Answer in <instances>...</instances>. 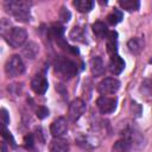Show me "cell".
Segmentation results:
<instances>
[{
	"label": "cell",
	"instance_id": "obj_24",
	"mask_svg": "<svg viewBox=\"0 0 152 152\" xmlns=\"http://www.w3.org/2000/svg\"><path fill=\"white\" fill-rule=\"evenodd\" d=\"M2 137H4V139H7L12 146H15V141H14L12 134L10 133V131H7L6 126H4V128H2Z\"/></svg>",
	"mask_w": 152,
	"mask_h": 152
},
{
	"label": "cell",
	"instance_id": "obj_18",
	"mask_svg": "<svg viewBox=\"0 0 152 152\" xmlns=\"http://www.w3.org/2000/svg\"><path fill=\"white\" fill-rule=\"evenodd\" d=\"M93 32L95 33L96 37L99 38H103L108 34V30H107V25L102 21H95L93 24Z\"/></svg>",
	"mask_w": 152,
	"mask_h": 152
},
{
	"label": "cell",
	"instance_id": "obj_12",
	"mask_svg": "<svg viewBox=\"0 0 152 152\" xmlns=\"http://www.w3.org/2000/svg\"><path fill=\"white\" fill-rule=\"evenodd\" d=\"M106 45H107V52L112 56L116 55L118 50V33L116 31H109L106 36Z\"/></svg>",
	"mask_w": 152,
	"mask_h": 152
},
{
	"label": "cell",
	"instance_id": "obj_26",
	"mask_svg": "<svg viewBox=\"0 0 152 152\" xmlns=\"http://www.w3.org/2000/svg\"><path fill=\"white\" fill-rule=\"evenodd\" d=\"M1 113H2V122H4V126H7L10 124V118H8V113L5 108L1 109Z\"/></svg>",
	"mask_w": 152,
	"mask_h": 152
},
{
	"label": "cell",
	"instance_id": "obj_19",
	"mask_svg": "<svg viewBox=\"0 0 152 152\" xmlns=\"http://www.w3.org/2000/svg\"><path fill=\"white\" fill-rule=\"evenodd\" d=\"M122 17H124L122 12H121L120 10H118V8H114V10L107 15V21H108L109 25L114 26V25L119 24V23L122 20Z\"/></svg>",
	"mask_w": 152,
	"mask_h": 152
},
{
	"label": "cell",
	"instance_id": "obj_6",
	"mask_svg": "<svg viewBox=\"0 0 152 152\" xmlns=\"http://www.w3.org/2000/svg\"><path fill=\"white\" fill-rule=\"evenodd\" d=\"M84 112H86V102L82 99L72 100L69 104V110H68L69 120L72 121V122L77 121L83 115Z\"/></svg>",
	"mask_w": 152,
	"mask_h": 152
},
{
	"label": "cell",
	"instance_id": "obj_20",
	"mask_svg": "<svg viewBox=\"0 0 152 152\" xmlns=\"http://www.w3.org/2000/svg\"><path fill=\"white\" fill-rule=\"evenodd\" d=\"M23 53L25 55L26 58L33 59V58L37 56V53H38V46H37V44L33 43V42L27 43V44L25 45L24 50H23Z\"/></svg>",
	"mask_w": 152,
	"mask_h": 152
},
{
	"label": "cell",
	"instance_id": "obj_5",
	"mask_svg": "<svg viewBox=\"0 0 152 152\" xmlns=\"http://www.w3.org/2000/svg\"><path fill=\"white\" fill-rule=\"evenodd\" d=\"M120 88V81L115 77H106L97 84V91L101 95L115 94Z\"/></svg>",
	"mask_w": 152,
	"mask_h": 152
},
{
	"label": "cell",
	"instance_id": "obj_17",
	"mask_svg": "<svg viewBox=\"0 0 152 152\" xmlns=\"http://www.w3.org/2000/svg\"><path fill=\"white\" fill-rule=\"evenodd\" d=\"M74 6L76 7V10L81 13H88L93 10L94 7V1L91 0H75L74 1Z\"/></svg>",
	"mask_w": 152,
	"mask_h": 152
},
{
	"label": "cell",
	"instance_id": "obj_23",
	"mask_svg": "<svg viewBox=\"0 0 152 152\" xmlns=\"http://www.w3.org/2000/svg\"><path fill=\"white\" fill-rule=\"evenodd\" d=\"M70 17H71V13L68 11V8L62 7V10H61V12H59V19H61L63 23H68L69 19H70Z\"/></svg>",
	"mask_w": 152,
	"mask_h": 152
},
{
	"label": "cell",
	"instance_id": "obj_10",
	"mask_svg": "<svg viewBox=\"0 0 152 152\" xmlns=\"http://www.w3.org/2000/svg\"><path fill=\"white\" fill-rule=\"evenodd\" d=\"M133 148V144L127 135H122L119 140H116L112 147V152H129Z\"/></svg>",
	"mask_w": 152,
	"mask_h": 152
},
{
	"label": "cell",
	"instance_id": "obj_3",
	"mask_svg": "<svg viewBox=\"0 0 152 152\" xmlns=\"http://www.w3.org/2000/svg\"><path fill=\"white\" fill-rule=\"evenodd\" d=\"M4 37L12 48L17 49L25 44V42L27 39V32L23 27H12V28L7 30V32L4 34Z\"/></svg>",
	"mask_w": 152,
	"mask_h": 152
},
{
	"label": "cell",
	"instance_id": "obj_2",
	"mask_svg": "<svg viewBox=\"0 0 152 152\" xmlns=\"http://www.w3.org/2000/svg\"><path fill=\"white\" fill-rule=\"evenodd\" d=\"M53 68H55V71L63 78H71L76 76V74L78 72L77 64L72 59L64 56L56 57L53 62Z\"/></svg>",
	"mask_w": 152,
	"mask_h": 152
},
{
	"label": "cell",
	"instance_id": "obj_27",
	"mask_svg": "<svg viewBox=\"0 0 152 152\" xmlns=\"http://www.w3.org/2000/svg\"><path fill=\"white\" fill-rule=\"evenodd\" d=\"M25 146L30 147V148L33 146V135L32 134H28L25 137Z\"/></svg>",
	"mask_w": 152,
	"mask_h": 152
},
{
	"label": "cell",
	"instance_id": "obj_16",
	"mask_svg": "<svg viewBox=\"0 0 152 152\" xmlns=\"http://www.w3.org/2000/svg\"><path fill=\"white\" fill-rule=\"evenodd\" d=\"M69 38L74 42H80V43H87L86 39V32L81 26H75L69 33Z\"/></svg>",
	"mask_w": 152,
	"mask_h": 152
},
{
	"label": "cell",
	"instance_id": "obj_29",
	"mask_svg": "<svg viewBox=\"0 0 152 152\" xmlns=\"http://www.w3.org/2000/svg\"><path fill=\"white\" fill-rule=\"evenodd\" d=\"M150 63H151V64H152V58H151V59H150Z\"/></svg>",
	"mask_w": 152,
	"mask_h": 152
},
{
	"label": "cell",
	"instance_id": "obj_25",
	"mask_svg": "<svg viewBox=\"0 0 152 152\" xmlns=\"http://www.w3.org/2000/svg\"><path fill=\"white\" fill-rule=\"evenodd\" d=\"M49 115V109L46 108V107H38V109H37V116L39 118V119H44V118H46Z\"/></svg>",
	"mask_w": 152,
	"mask_h": 152
},
{
	"label": "cell",
	"instance_id": "obj_7",
	"mask_svg": "<svg viewBox=\"0 0 152 152\" xmlns=\"http://www.w3.org/2000/svg\"><path fill=\"white\" fill-rule=\"evenodd\" d=\"M118 99L116 97H108V96H100L96 100V106L101 114H110L116 109Z\"/></svg>",
	"mask_w": 152,
	"mask_h": 152
},
{
	"label": "cell",
	"instance_id": "obj_15",
	"mask_svg": "<svg viewBox=\"0 0 152 152\" xmlns=\"http://www.w3.org/2000/svg\"><path fill=\"white\" fill-rule=\"evenodd\" d=\"M144 45H145L144 39L140 38V37L131 38V39L127 42V48H128V50H129L132 53H134V55L140 53V52L142 51V49H144Z\"/></svg>",
	"mask_w": 152,
	"mask_h": 152
},
{
	"label": "cell",
	"instance_id": "obj_22",
	"mask_svg": "<svg viewBox=\"0 0 152 152\" xmlns=\"http://www.w3.org/2000/svg\"><path fill=\"white\" fill-rule=\"evenodd\" d=\"M140 90L146 95H151L152 94V78H145L141 83Z\"/></svg>",
	"mask_w": 152,
	"mask_h": 152
},
{
	"label": "cell",
	"instance_id": "obj_21",
	"mask_svg": "<svg viewBox=\"0 0 152 152\" xmlns=\"http://www.w3.org/2000/svg\"><path fill=\"white\" fill-rule=\"evenodd\" d=\"M119 5H120L124 10L128 11V12L138 11L139 7H140V2L137 1V0H120V1H119Z\"/></svg>",
	"mask_w": 152,
	"mask_h": 152
},
{
	"label": "cell",
	"instance_id": "obj_8",
	"mask_svg": "<svg viewBox=\"0 0 152 152\" xmlns=\"http://www.w3.org/2000/svg\"><path fill=\"white\" fill-rule=\"evenodd\" d=\"M48 87H49V82L45 77V74L44 72H39L37 74L32 81H31V88L32 90L38 94V95H43L45 94V91L48 90Z\"/></svg>",
	"mask_w": 152,
	"mask_h": 152
},
{
	"label": "cell",
	"instance_id": "obj_1",
	"mask_svg": "<svg viewBox=\"0 0 152 152\" xmlns=\"http://www.w3.org/2000/svg\"><path fill=\"white\" fill-rule=\"evenodd\" d=\"M5 11L14 17L15 20L21 23H28L31 20V2L27 1H18V0H8L4 4Z\"/></svg>",
	"mask_w": 152,
	"mask_h": 152
},
{
	"label": "cell",
	"instance_id": "obj_11",
	"mask_svg": "<svg viewBox=\"0 0 152 152\" xmlns=\"http://www.w3.org/2000/svg\"><path fill=\"white\" fill-rule=\"evenodd\" d=\"M108 69H109V71L112 74L119 75L125 69V61L119 55H114V56L110 57V61H109V64H108Z\"/></svg>",
	"mask_w": 152,
	"mask_h": 152
},
{
	"label": "cell",
	"instance_id": "obj_9",
	"mask_svg": "<svg viewBox=\"0 0 152 152\" xmlns=\"http://www.w3.org/2000/svg\"><path fill=\"white\" fill-rule=\"evenodd\" d=\"M66 132H68V122L63 116L53 120V122L50 126V133L55 138H62L63 135L66 134Z\"/></svg>",
	"mask_w": 152,
	"mask_h": 152
},
{
	"label": "cell",
	"instance_id": "obj_13",
	"mask_svg": "<svg viewBox=\"0 0 152 152\" xmlns=\"http://www.w3.org/2000/svg\"><path fill=\"white\" fill-rule=\"evenodd\" d=\"M50 152H69V142L63 138H53L49 145Z\"/></svg>",
	"mask_w": 152,
	"mask_h": 152
},
{
	"label": "cell",
	"instance_id": "obj_28",
	"mask_svg": "<svg viewBox=\"0 0 152 152\" xmlns=\"http://www.w3.org/2000/svg\"><path fill=\"white\" fill-rule=\"evenodd\" d=\"M1 152H8V150H7V145H6L5 141L1 142Z\"/></svg>",
	"mask_w": 152,
	"mask_h": 152
},
{
	"label": "cell",
	"instance_id": "obj_4",
	"mask_svg": "<svg viewBox=\"0 0 152 152\" xmlns=\"http://www.w3.org/2000/svg\"><path fill=\"white\" fill-rule=\"evenodd\" d=\"M24 71H25V64L20 56L13 55L7 59V62L5 64V72L8 77L20 76Z\"/></svg>",
	"mask_w": 152,
	"mask_h": 152
},
{
	"label": "cell",
	"instance_id": "obj_14",
	"mask_svg": "<svg viewBox=\"0 0 152 152\" xmlns=\"http://www.w3.org/2000/svg\"><path fill=\"white\" fill-rule=\"evenodd\" d=\"M90 69H91V72L95 77H99V76H102L104 74V64H103V61L100 56H95L91 58L90 61Z\"/></svg>",
	"mask_w": 152,
	"mask_h": 152
}]
</instances>
